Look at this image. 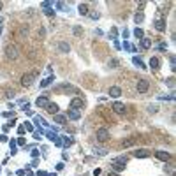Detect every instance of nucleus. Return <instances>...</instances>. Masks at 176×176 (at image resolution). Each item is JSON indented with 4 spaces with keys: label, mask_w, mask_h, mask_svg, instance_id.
<instances>
[{
    "label": "nucleus",
    "mask_w": 176,
    "mask_h": 176,
    "mask_svg": "<svg viewBox=\"0 0 176 176\" xmlns=\"http://www.w3.org/2000/svg\"><path fill=\"white\" fill-rule=\"evenodd\" d=\"M58 50H60L62 53H69V51H71V46H69L67 42L62 41V42H58Z\"/></svg>",
    "instance_id": "f3484780"
},
{
    "label": "nucleus",
    "mask_w": 176,
    "mask_h": 176,
    "mask_svg": "<svg viewBox=\"0 0 176 176\" xmlns=\"http://www.w3.org/2000/svg\"><path fill=\"white\" fill-rule=\"evenodd\" d=\"M65 90H74V88H72L71 85H67V83H65V85H60V86L55 88V92H56V94H65Z\"/></svg>",
    "instance_id": "2eb2a0df"
},
{
    "label": "nucleus",
    "mask_w": 176,
    "mask_h": 176,
    "mask_svg": "<svg viewBox=\"0 0 176 176\" xmlns=\"http://www.w3.org/2000/svg\"><path fill=\"white\" fill-rule=\"evenodd\" d=\"M95 138H97V141L99 143H106V141H109V130L107 129H99L97 130V134H95Z\"/></svg>",
    "instance_id": "f03ea898"
},
{
    "label": "nucleus",
    "mask_w": 176,
    "mask_h": 176,
    "mask_svg": "<svg viewBox=\"0 0 176 176\" xmlns=\"http://www.w3.org/2000/svg\"><path fill=\"white\" fill-rule=\"evenodd\" d=\"M19 35H21V37H27V35H28V27H27V25L19 28Z\"/></svg>",
    "instance_id": "b1692460"
},
{
    "label": "nucleus",
    "mask_w": 176,
    "mask_h": 176,
    "mask_svg": "<svg viewBox=\"0 0 176 176\" xmlns=\"http://www.w3.org/2000/svg\"><path fill=\"white\" fill-rule=\"evenodd\" d=\"M134 35H136L138 39H143V37H144V32H143L141 28H136V30H134Z\"/></svg>",
    "instance_id": "a878e982"
},
{
    "label": "nucleus",
    "mask_w": 176,
    "mask_h": 176,
    "mask_svg": "<svg viewBox=\"0 0 176 176\" xmlns=\"http://www.w3.org/2000/svg\"><path fill=\"white\" fill-rule=\"evenodd\" d=\"M83 106H85V102H83V99H79V97H76V99L71 100V109H78V111H81Z\"/></svg>",
    "instance_id": "423d86ee"
},
{
    "label": "nucleus",
    "mask_w": 176,
    "mask_h": 176,
    "mask_svg": "<svg viewBox=\"0 0 176 176\" xmlns=\"http://www.w3.org/2000/svg\"><path fill=\"white\" fill-rule=\"evenodd\" d=\"M16 144H19V146H25V138H19V139L16 141Z\"/></svg>",
    "instance_id": "72a5a7b5"
},
{
    "label": "nucleus",
    "mask_w": 176,
    "mask_h": 176,
    "mask_svg": "<svg viewBox=\"0 0 176 176\" xmlns=\"http://www.w3.org/2000/svg\"><path fill=\"white\" fill-rule=\"evenodd\" d=\"M56 6H58V9H65V4H63V2H58Z\"/></svg>",
    "instance_id": "79ce46f5"
},
{
    "label": "nucleus",
    "mask_w": 176,
    "mask_h": 176,
    "mask_svg": "<svg viewBox=\"0 0 176 176\" xmlns=\"http://www.w3.org/2000/svg\"><path fill=\"white\" fill-rule=\"evenodd\" d=\"M111 34H113V35H111V37H116V34H118V30H116V28H115V27H113V28H111Z\"/></svg>",
    "instance_id": "a19ab883"
},
{
    "label": "nucleus",
    "mask_w": 176,
    "mask_h": 176,
    "mask_svg": "<svg viewBox=\"0 0 176 176\" xmlns=\"http://www.w3.org/2000/svg\"><path fill=\"white\" fill-rule=\"evenodd\" d=\"M134 144H136V139H132V138L122 141V148H130V146H134Z\"/></svg>",
    "instance_id": "6ab92c4d"
},
{
    "label": "nucleus",
    "mask_w": 176,
    "mask_h": 176,
    "mask_svg": "<svg viewBox=\"0 0 176 176\" xmlns=\"http://www.w3.org/2000/svg\"><path fill=\"white\" fill-rule=\"evenodd\" d=\"M148 88H150V81H148V79H139V81H138V92H139V94L148 92Z\"/></svg>",
    "instance_id": "20e7f679"
},
{
    "label": "nucleus",
    "mask_w": 176,
    "mask_h": 176,
    "mask_svg": "<svg viewBox=\"0 0 176 176\" xmlns=\"http://www.w3.org/2000/svg\"><path fill=\"white\" fill-rule=\"evenodd\" d=\"M65 144H72V139L71 138H65Z\"/></svg>",
    "instance_id": "37998d69"
},
{
    "label": "nucleus",
    "mask_w": 176,
    "mask_h": 176,
    "mask_svg": "<svg viewBox=\"0 0 176 176\" xmlns=\"http://www.w3.org/2000/svg\"><path fill=\"white\" fill-rule=\"evenodd\" d=\"M109 95L115 97V99H118L122 95V88L120 86H111V88H109Z\"/></svg>",
    "instance_id": "ddd939ff"
},
{
    "label": "nucleus",
    "mask_w": 176,
    "mask_h": 176,
    "mask_svg": "<svg viewBox=\"0 0 176 176\" xmlns=\"http://www.w3.org/2000/svg\"><path fill=\"white\" fill-rule=\"evenodd\" d=\"M6 56L9 60H16L18 58V51H16V48L12 46V44H7L6 46Z\"/></svg>",
    "instance_id": "7ed1b4c3"
},
{
    "label": "nucleus",
    "mask_w": 176,
    "mask_h": 176,
    "mask_svg": "<svg viewBox=\"0 0 176 176\" xmlns=\"http://www.w3.org/2000/svg\"><path fill=\"white\" fill-rule=\"evenodd\" d=\"M107 65H109L111 69H116V67H118V60H116V58H111V60L107 62Z\"/></svg>",
    "instance_id": "5701e85b"
},
{
    "label": "nucleus",
    "mask_w": 176,
    "mask_h": 176,
    "mask_svg": "<svg viewBox=\"0 0 176 176\" xmlns=\"http://www.w3.org/2000/svg\"><path fill=\"white\" fill-rule=\"evenodd\" d=\"M18 132H19V134H23V132H25V127L19 125V127H18Z\"/></svg>",
    "instance_id": "ea45409f"
},
{
    "label": "nucleus",
    "mask_w": 176,
    "mask_h": 176,
    "mask_svg": "<svg viewBox=\"0 0 176 176\" xmlns=\"http://www.w3.org/2000/svg\"><path fill=\"white\" fill-rule=\"evenodd\" d=\"M134 21H136V25H141L143 21H144V14H143V11L136 12V16H134Z\"/></svg>",
    "instance_id": "a211bd4d"
},
{
    "label": "nucleus",
    "mask_w": 176,
    "mask_h": 176,
    "mask_svg": "<svg viewBox=\"0 0 176 176\" xmlns=\"http://www.w3.org/2000/svg\"><path fill=\"white\" fill-rule=\"evenodd\" d=\"M148 111H150V113H155V111H157V107H155V106H150V107H148Z\"/></svg>",
    "instance_id": "58836bf2"
},
{
    "label": "nucleus",
    "mask_w": 176,
    "mask_h": 176,
    "mask_svg": "<svg viewBox=\"0 0 176 176\" xmlns=\"http://www.w3.org/2000/svg\"><path fill=\"white\" fill-rule=\"evenodd\" d=\"M48 104H50V99H48L46 95H41V97H37V100H35V106L44 107V109L48 107Z\"/></svg>",
    "instance_id": "0eeeda50"
},
{
    "label": "nucleus",
    "mask_w": 176,
    "mask_h": 176,
    "mask_svg": "<svg viewBox=\"0 0 176 176\" xmlns=\"http://www.w3.org/2000/svg\"><path fill=\"white\" fill-rule=\"evenodd\" d=\"M44 12H46V16H55V11L51 9H44Z\"/></svg>",
    "instance_id": "f704fd0d"
},
{
    "label": "nucleus",
    "mask_w": 176,
    "mask_h": 176,
    "mask_svg": "<svg viewBox=\"0 0 176 176\" xmlns=\"http://www.w3.org/2000/svg\"><path fill=\"white\" fill-rule=\"evenodd\" d=\"M53 120H55L56 123H60V125H62V123L67 122V116H65V115H55V118H53Z\"/></svg>",
    "instance_id": "aec40b11"
},
{
    "label": "nucleus",
    "mask_w": 176,
    "mask_h": 176,
    "mask_svg": "<svg viewBox=\"0 0 176 176\" xmlns=\"http://www.w3.org/2000/svg\"><path fill=\"white\" fill-rule=\"evenodd\" d=\"M155 28H157L159 32H164V30H166V19H164V18H157V19H155Z\"/></svg>",
    "instance_id": "1a4fd4ad"
},
{
    "label": "nucleus",
    "mask_w": 176,
    "mask_h": 176,
    "mask_svg": "<svg viewBox=\"0 0 176 176\" xmlns=\"http://www.w3.org/2000/svg\"><path fill=\"white\" fill-rule=\"evenodd\" d=\"M2 7H4V4H2V2H0V11H2Z\"/></svg>",
    "instance_id": "a18cd8bd"
},
{
    "label": "nucleus",
    "mask_w": 176,
    "mask_h": 176,
    "mask_svg": "<svg viewBox=\"0 0 176 176\" xmlns=\"http://www.w3.org/2000/svg\"><path fill=\"white\" fill-rule=\"evenodd\" d=\"M107 176H118V173H115V171H111V173H107Z\"/></svg>",
    "instance_id": "c03bdc74"
},
{
    "label": "nucleus",
    "mask_w": 176,
    "mask_h": 176,
    "mask_svg": "<svg viewBox=\"0 0 176 176\" xmlns=\"http://www.w3.org/2000/svg\"><path fill=\"white\" fill-rule=\"evenodd\" d=\"M155 157L159 159V160H162V162H167L169 159H171V155L167 151H155Z\"/></svg>",
    "instance_id": "f8f14e48"
},
{
    "label": "nucleus",
    "mask_w": 176,
    "mask_h": 176,
    "mask_svg": "<svg viewBox=\"0 0 176 176\" xmlns=\"http://www.w3.org/2000/svg\"><path fill=\"white\" fill-rule=\"evenodd\" d=\"M150 155H151L150 150H136V151H134V157H136V159H146V157H150Z\"/></svg>",
    "instance_id": "6e6552de"
},
{
    "label": "nucleus",
    "mask_w": 176,
    "mask_h": 176,
    "mask_svg": "<svg viewBox=\"0 0 176 176\" xmlns=\"http://www.w3.org/2000/svg\"><path fill=\"white\" fill-rule=\"evenodd\" d=\"M78 12H79L81 16H86L88 12H90V9H88V4H85V2L79 4V6H78Z\"/></svg>",
    "instance_id": "dca6fc26"
},
{
    "label": "nucleus",
    "mask_w": 176,
    "mask_h": 176,
    "mask_svg": "<svg viewBox=\"0 0 176 176\" xmlns=\"http://www.w3.org/2000/svg\"><path fill=\"white\" fill-rule=\"evenodd\" d=\"M166 50H167V44H164V42L159 44V51H166Z\"/></svg>",
    "instance_id": "473e14b6"
},
{
    "label": "nucleus",
    "mask_w": 176,
    "mask_h": 176,
    "mask_svg": "<svg viewBox=\"0 0 176 176\" xmlns=\"http://www.w3.org/2000/svg\"><path fill=\"white\" fill-rule=\"evenodd\" d=\"M88 14H90V18H92V19H99V18H100V14H99V12H88Z\"/></svg>",
    "instance_id": "7c9ffc66"
},
{
    "label": "nucleus",
    "mask_w": 176,
    "mask_h": 176,
    "mask_svg": "<svg viewBox=\"0 0 176 176\" xmlns=\"http://www.w3.org/2000/svg\"><path fill=\"white\" fill-rule=\"evenodd\" d=\"M72 32H74V35H76V37H81V35H83V28H81V27H74V28H72Z\"/></svg>",
    "instance_id": "393cba45"
},
{
    "label": "nucleus",
    "mask_w": 176,
    "mask_h": 176,
    "mask_svg": "<svg viewBox=\"0 0 176 176\" xmlns=\"http://www.w3.org/2000/svg\"><path fill=\"white\" fill-rule=\"evenodd\" d=\"M23 127H25V129H27V130H34V127H32V123H25V125H23Z\"/></svg>",
    "instance_id": "4c0bfd02"
},
{
    "label": "nucleus",
    "mask_w": 176,
    "mask_h": 176,
    "mask_svg": "<svg viewBox=\"0 0 176 176\" xmlns=\"http://www.w3.org/2000/svg\"><path fill=\"white\" fill-rule=\"evenodd\" d=\"M95 153H97V155H106L107 151H106L102 146H95Z\"/></svg>",
    "instance_id": "cd10ccee"
},
{
    "label": "nucleus",
    "mask_w": 176,
    "mask_h": 176,
    "mask_svg": "<svg viewBox=\"0 0 176 176\" xmlns=\"http://www.w3.org/2000/svg\"><path fill=\"white\" fill-rule=\"evenodd\" d=\"M132 62H134L136 65H139V67H141V69H146V65H144V63L141 62V58H138V56H136V58H134V60H132Z\"/></svg>",
    "instance_id": "bb28decb"
},
{
    "label": "nucleus",
    "mask_w": 176,
    "mask_h": 176,
    "mask_svg": "<svg viewBox=\"0 0 176 176\" xmlns=\"http://www.w3.org/2000/svg\"><path fill=\"white\" fill-rule=\"evenodd\" d=\"M111 107H113V111H115L116 115H123V113L127 111L125 104H122V102H113V104H111Z\"/></svg>",
    "instance_id": "39448f33"
},
{
    "label": "nucleus",
    "mask_w": 176,
    "mask_h": 176,
    "mask_svg": "<svg viewBox=\"0 0 176 176\" xmlns=\"http://www.w3.org/2000/svg\"><path fill=\"white\" fill-rule=\"evenodd\" d=\"M111 166H113L115 173H118V171H123V167H125V166H122V164H118V162H115V160L111 162Z\"/></svg>",
    "instance_id": "4be33fe9"
},
{
    "label": "nucleus",
    "mask_w": 176,
    "mask_h": 176,
    "mask_svg": "<svg viewBox=\"0 0 176 176\" xmlns=\"http://www.w3.org/2000/svg\"><path fill=\"white\" fill-rule=\"evenodd\" d=\"M7 97L12 99V97H14V90H7Z\"/></svg>",
    "instance_id": "e433bc0d"
},
{
    "label": "nucleus",
    "mask_w": 176,
    "mask_h": 176,
    "mask_svg": "<svg viewBox=\"0 0 176 176\" xmlns=\"http://www.w3.org/2000/svg\"><path fill=\"white\" fill-rule=\"evenodd\" d=\"M48 138H50V139H53V141H56V136L53 134V132H48Z\"/></svg>",
    "instance_id": "c9c22d12"
},
{
    "label": "nucleus",
    "mask_w": 176,
    "mask_h": 176,
    "mask_svg": "<svg viewBox=\"0 0 176 176\" xmlns=\"http://www.w3.org/2000/svg\"><path fill=\"white\" fill-rule=\"evenodd\" d=\"M46 111H48L50 115H58V104L50 102V104H48V107H46Z\"/></svg>",
    "instance_id": "4468645a"
},
{
    "label": "nucleus",
    "mask_w": 176,
    "mask_h": 176,
    "mask_svg": "<svg viewBox=\"0 0 176 176\" xmlns=\"http://www.w3.org/2000/svg\"><path fill=\"white\" fill-rule=\"evenodd\" d=\"M127 160H129L127 157H118V159H115V162H118V164H122V166H125Z\"/></svg>",
    "instance_id": "c85d7f7f"
},
{
    "label": "nucleus",
    "mask_w": 176,
    "mask_h": 176,
    "mask_svg": "<svg viewBox=\"0 0 176 176\" xmlns=\"http://www.w3.org/2000/svg\"><path fill=\"white\" fill-rule=\"evenodd\" d=\"M35 76H37V71H34V72H27V74H23V76H21V79H19V83H21V86H30V85L34 83V79H35Z\"/></svg>",
    "instance_id": "f257e3e1"
},
{
    "label": "nucleus",
    "mask_w": 176,
    "mask_h": 176,
    "mask_svg": "<svg viewBox=\"0 0 176 176\" xmlns=\"http://www.w3.org/2000/svg\"><path fill=\"white\" fill-rule=\"evenodd\" d=\"M150 67H151V71H159V67H160V60H159L157 56H151V58H150Z\"/></svg>",
    "instance_id": "9b49d317"
},
{
    "label": "nucleus",
    "mask_w": 176,
    "mask_h": 176,
    "mask_svg": "<svg viewBox=\"0 0 176 176\" xmlns=\"http://www.w3.org/2000/svg\"><path fill=\"white\" fill-rule=\"evenodd\" d=\"M51 81H53V76H50V78H46V79H44V81L41 83V86H48V85H50Z\"/></svg>",
    "instance_id": "c756f323"
},
{
    "label": "nucleus",
    "mask_w": 176,
    "mask_h": 176,
    "mask_svg": "<svg viewBox=\"0 0 176 176\" xmlns=\"http://www.w3.org/2000/svg\"><path fill=\"white\" fill-rule=\"evenodd\" d=\"M67 118H69V120H79V118H81V111H78V109H69Z\"/></svg>",
    "instance_id": "9d476101"
},
{
    "label": "nucleus",
    "mask_w": 176,
    "mask_h": 176,
    "mask_svg": "<svg viewBox=\"0 0 176 176\" xmlns=\"http://www.w3.org/2000/svg\"><path fill=\"white\" fill-rule=\"evenodd\" d=\"M141 44H143V48H144V50H148V48H151V39L143 37V39H141Z\"/></svg>",
    "instance_id": "412c9836"
},
{
    "label": "nucleus",
    "mask_w": 176,
    "mask_h": 176,
    "mask_svg": "<svg viewBox=\"0 0 176 176\" xmlns=\"http://www.w3.org/2000/svg\"><path fill=\"white\" fill-rule=\"evenodd\" d=\"M166 83H167V86H171V88H173V86H174V78H169Z\"/></svg>",
    "instance_id": "2f4dec72"
}]
</instances>
